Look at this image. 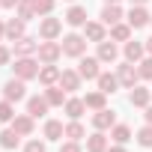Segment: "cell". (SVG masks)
I'll return each mask as SVG.
<instances>
[{
	"instance_id": "6da1fadb",
	"label": "cell",
	"mask_w": 152,
	"mask_h": 152,
	"mask_svg": "<svg viewBox=\"0 0 152 152\" xmlns=\"http://www.w3.org/2000/svg\"><path fill=\"white\" fill-rule=\"evenodd\" d=\"M84 51H87V42H84V36H78V33H69V36L63 39V54H69V57H84Z\"/></svg>"
},
{
	"instance_id": "7a4b0ae2",
	"label": "cell",
	"mask_w": 152,
	"mask_h": 152,
	"mask_svg": "<svg viewBox=\"0 0 152 152\" xmlns=\"http://www.w3.org/2000/svg\"><path fill=\"white\" fill-rule=\"evenodd\" d=\"M15 75H18L21 81L39 78V63H36V60H30V57H21V60H15Z\"/></svg>"
},
{
	"instance_id": "3957f363",
	"label": "cell",
	"mask_w": 152,
	"mask_h": 152,
	"mask_svg": "<svg viewBox=\"0 0 152 152\" xmlns=\"http://www.w3.org/2000/svg\"><path fill=\"white\" fill-rule=\"evenodd\" d=\"M36 54H39L42 63H54V60L63 54V45H57L54 39H45V42H39V51H36Z\"/></svg>"
},
{
	"instance_id": "277c9868",
	"label": "cell",
	"mask_w": 152,
	"mask_h": 152,
	"mask_svg": "<svg viewBox=\"0 0 152 152\" xmlns=\"http://www.w3.org/2000/svg\"><path fill=\"white\" fill-rule=\"evenodd\" d=\"M99 63L102 60H96V57H81V63H78V75L81 78H87V81H96L99 78Z\"/></svg>"
},
{
	"instance_id": "5b68a950",
	"label": "cell",
	"mask_w": 152,
	"mask_h": 152,
	"mask_svg": "<svg viewBox=\"0 0 152 152\" xmlns=\"http://www.w3.org/2000/svg\"><path fill=\"white\" fill-rule=\"evenodd\" d=\"M3 96H6V102H21L24 99V81L18 78H12V81H6V87H3Z\"/></svg>"
},
{
	"instance_id": "8992f818",
	"label": "cell",
	"mask_w": 152,
	"mask_h": 152,
	"mask_svg": "<svg viewBox=\"0 0 152 152\" xmlns=\"http://www.w3.org/2000/svg\"><path fill=\"white\" fill-rule=\"evenodd\" d=\"M60 87H63L66 93H72V90H78V87H81V75H78V72H72V69L60 72Z\"/></svg>"
},
{
	"instance_id": "52a82bcc",
	"label": "cell",
	"mask_w": 152,
	"mask_h": 152,
	"mask_svg": "<svg viewBox=\"0 0 152 152\" xmlns=\"http://www.w3.org/2000/svg\"><path fill=\"white\" fill-rule=\"evenodd\" d=\"M149 21H152V18L146 15V9H143V6H131V12H128V27H134V30H137V27H146Z\"/></svg>"
},
{
	"instance_id": "ba28073f",
	"label": "cell",
	"mask_w": 152,
	"mask_h": 152,
	"mask_svg": "<svg viewBox=\"0 0 152 152\" xmlns=\"http://www.w3.org/2000/svg\"><path fill=\"white\" fill-rule=\"evenodd\" d=\"M39 81H42L45 87L60 84V69H57V66H51V63H45V69H39Z\"/></svg>"
},
{
	"instance_id": "9c48e42d",
	"label": "cell",
	"mask_w": 152,
	"mask_h": 152,
	"mask_svg": "<svg viewBox=\"0 0 152 152\" xmlns=\"http://www.w3.org/2000/svg\"><path fill=\"white\" fill-rule=\"evenodd\" d=\"M27 113H30V116H45V113H48V99H45V96H33V99L27 102Z\"/></svg>"
},
{
	"instance_id": "30bf717a",
	"label": "cell",
	"mask_w": 152,
	"mask_h": 152,
	"mask_svg": "<svg viewBox=\"0 0 152 152\" xmlns=\"http://www.w3.org/2000/svg\"><path fill=\"white\" fill-rule=\"evenodd\" d=\"M116 78H119V84H125V87H134V81L140 78V75H137V69H134L131 63H125V66H119Z\"/></svg>"
},
{
	"instance_id": "8fae6325",
	"label": "cell",
	"mask_w": 152,
	"mask_h": 152,
	"mask_svg": "<svg viewBox=\"0 0 152 152\" xmlns=\"http://www.w3.org/2000/svg\"><path fill=\"white\" fill-rule=\"evenodd\" d=\"M66 24H72V27H84V24H87V9H84V6H72V9L66 12Z\"/></svg>"
},
{
	"instance_id": "7c38bea8",
	"label": "cell",
	"mask_w": 152,
	"mask_h": 152,
	"mask_svg": "<svg viewBox=\"0 0 152 152\" xmlns=\"http://www.w3.org/2000/svg\"><path fill=\"white\" fill-rule=\"evenodd\" d=\"M96 81H99V90H102L104 96H107V93H116V87H119V78H116V75H107V72H102Z\"/></svg>"
},
{
	"instance_id": "4fadbf2b",
	"label": "cell",
	"mask_w": 152,
	"mask_h": 152,
	"mask_svg": "<svg viewBox=\"0 0 152 152\" xmlns=\"http://www.w3.org/2000/svg\"><path fill=\"white\" fill-rule=\"evenodd\" d=\"M60 27H63V24H60L57 18H45L42 27H39V33H42V39H57V36H60Z\"/></svg>"
},
{
	"instance_id": "5bb4252c",
	"label": "cell",
	"mask_w": 152,
	"mask_h": 152,
	"mask_svg": "<svg viewBox=\"0 0 152 152\" xmlns=\"http://www.w3.org/2000/svg\"><path fill=\"white\" fill-rule=\"evenodd\" d=\"M149 99H152V90H146V87H131V104H134V107H146Z\"/></svg>"
},
{
	"instance_id": "9a60e30c",
	"label": "cell",
	"mask_w": 152,
	"mask_h": 152,
	"mask_svg": "<svg viewBox=\"0 0 152 152\" xmlns=\"http://www.w3.org/2000/svg\"><path fill=\"white\" fill-rule=\"evenodd\" d=\"M113 119H116V113H113V110H107V107H102V110H96L93 125H96V128H110V125H113Z\"/></svg>"
},
{
	"instance_id": "2e32d148",
	"label": "cell",
	"mask_w": 152,
	"mask_h": 152,
	"mask_svg": "<svg viewBox=\"0 0 152 152\" xmlns=\"http://www.w3.org/2000/svg\"><path fill=\"white\" fill-rule=\"evenodd\" d=\"M33 51H39V42H33V39H27V36H21V39L15 42V54H18V57H30Z\"/></svg>"
},
{
	"instance_id": "e0dca14e",
	"label": "cell",
	"mask_w": 152,
	"mask_h": 152,
	"mask_svg": "<svg viewBox=\"0 0 152 152\" xmlns=\"http://www.w3.org/2000/svg\"><path fill=\"white\" fill-rule=\"evenodd\" d=\"M116 57H119V51H116L113 42H99V60L102 63H113Z\"/></svg>"
},
{
	"instance_id": "ac0fdd59",
	"label": "cell",
	"mask_w": 152,
	"mask_h": 152,
	"mask_svg": "<svg viewBox=\"0 0 152 152\" xmlns=\"http://www.w3.org/2000/svg\"><path fill=\"white\" fill-rule=\"evenodd\" d=\"M119 18H122V9H119L116 3H107V6H104V12H102V21L113 27V24H119Z\"/></svg>"
},
{
	"instance_id": "d6986e66",
	"label": "cell",
	"mask_w": 152,
	"mask_h": 152,
	"mask_svg": "<svg viewBox=\"0 0 152 152\" xmlns=\"http://www.w3.org/2000/svg\"><path fill=\"white\" fill-rule=\"evenodd\" d=\"M87 152H107V137L99 131V134H90L87 140Z\"/></svg>"
},
{
	"instance_id": "ffe728a7",
	"label": "cell",
	"mask_w": 152,
	"mask_h": 152,
	"mask_svg": "<svg viewBox=\"0 0 152 152\" xmlns=\"http://www.w3.org/2000/svg\"><path fill=\"white\" fill-rule=\"evenodd\" d=\"M84 110H87L84 99H69V102H66V113H69L72 119H81V116H84Z\"/></svg>"
},
{
	"instance_id": "44dd1931",
	"label": "cell",
	"mask_w": 152,
	"mask_h": 152,
	"mask_svg": "<svg viewBox=\"0 0 152 152\" xmlns=\"http://www.w3.org/2000/svg\"><path fill=\"white\" fill-rule=\"evenodd\" d=\"M63 134H66L63 122H57V119H48V122H45V137H48V140H60Z\"/></svg>"
},
{
	"instance_id": "7402d4cb",
	"label": "cell",
	"mask_w": 152,
	"mask_h": 152,
	"mask_svg": "<svg viewBox=\"0 0 152 152\" xmlns=\"http://www.w3.org/2000/svg\"><path fill=\"white\" fill-rule=\"evenodd\" d=\"M6 36H9L12 42H18V39L24 36V21H21V18H12V21L6 24Z\"/></svg>"
},
{
	"instance_id": "603a6c76",
	"label": "cell",
	"mask_w": 152,
	"mask_h": 152,
	"mask_svg": "<svg viewBox=\"0 0 152 152\" xmlns=\"http://www.w3.org/2000/svg\"><path fill=\"white\" fill-rule=\"evenodd\" d=\"M12 128H15L18 134H30V131H33V116H30V113H27V116H15Z\"/></svg>"
},
{
	"instance_id": "cb8c5ba5",
	"label": "cell",
	"mask_w": 152,
	"mask_h": 152,
	"mask_svg": "<svg viewBox=\"0 0 152 152\" xmlns=\"http://www.w3.org/2000/svg\"><path fill=\"white\" fill-rule=\"evenodd\" d=\"M18 18H21V21H30V18H36L33 0H18Z\"/></svg>"
},
{
	"instance_id": "d4e9b609",
	"label": "cell",
	"mask_w": 152,
	"mask_h": 152,
	"mask_svg": "<svg viewBox=\"0 0 152 152\" xmlns=\"http://www.w3.org/2000/svg\"><path fill=\"white\" fill-rule=\"evenodd\" d=\"M18 137H21V134H18L15 128H6L3 134H0V146H6V149H15V146H18Z\"/></svg>"
},
{
	"instance_id": "484cf974",
	"label": "cell",
	"mask_w": 152,
	"mask_h": 152,
	"mask_svg": "<svg viewBox=\"0 0 152 152\" xmlns=\"http://www.w3.org/2000/svg\"><path fill=\"white\" fill-rule=\"evenodd\" d=\"M125 57H128V63H137L143 57V45L140 42H125Z\"/></svg>"
},
{
	"instance_id": "4316f807",
	"label": "cell",
	"mask_w": 152,
	"mask_h": 152,
	"mask_svg": "<svg viewBox=\"0 0 152 152\" xmlns=\"http://www.w3.org/2000/svg\"><path fill=\"white\" fill-rule=\"evenodd\" d=\"M63 93H66L63 87H48V93H45L48 104H63V102H66V96H63Z\"/></svg>"
},
{
	"instance_id": "83f0119b",
	"label": "cell",
	"mask_w": 152,
	"mask_h": 152,
	"mask_svg": "<svg viewBox=\"0 0 152 152\" xmlns=\"http://www.w3.org/2000/svg\"><path fill=\"white\" fill-rule=\"evenodd\" d=\"M84 104L93 107V110H102V107H104V93H102V90H99V93H90V96L84 99Z\"/></svg>"
},
{
	"instance_id": "f1b7e54d",
	"label": "cell",
	"mask_w": 152,
	"mask_h": 152,
	"mask_svg": "<svg viewBox=\"0 0 152 152\" xmlns=\"http://www.w3.org/2000/svg\"><path fill=\"white\" fill-rule=\"evenodd\" d=\"M110 137H113L116 143H128V140H131V128H128V125H113Z\"/></svg>"
},
{
	"instance_id": "f546056e",
	"label": "cell",
	"mask_w": 152,
	"mask_h": 152,
	"mask_svg": "<svg viewBox=\"0 0 152 152\" xmlns=\"http://www.w3.org/2000/svg\"><path fill=\"white\" fill-rule=\"evenodd\" d=\"M84 27H87V39L104 42V27H102V24H84Z\"/></svg>"
},
{
	"instance_id": "4dcf8cb0",
	"label": "cell",
	"mask_w": 152,
	"mask_h": 152,
	"mask_svg": "<svg viewBox=\"0 0 152 152\" xmlns=\"http://www.w3.org/2000/svg\"><path fill=\"white\" fill-rule=\"evenodd\" d=\"M84 134H87V131H84L81 122H69V125H66V137H69V140H81Z\"/></svg>"
},
{
	"instance_id": "1f68e13d",
	"label": "cell",
	"mask_w": 152,
	"mask_h": 152,
	"mask_svg": "<svg viewBox=\"0 0 152 152\" xmlns=\"http://www.w3.org/2000/svg\"><path fill=\"white\" fill-rule=\"evenodd\" d=\"M137 143H140V146H152V125H149V122L137 131Z\"/></svg>"
},
{
	"instance_id": "d6a6232c",
	"label": "cell",
	"mask_w": 152,
	"mask_h": 152,
	"mask_svg": "<svg viewBox=\"0 0 152 152\" xmlns=\"http://www.w3.org/2000/svg\"><path fill=\"white\" fill-rule=\"evenodd\" d=\"M110 36H113L116 42H125V39L131 36V30H128L125 24H113V30H110Z\"/></svg>"
},
{
	"instance_id": "836d02e7",
	"label": "cell",
	"mask_w": 152,
	"mask_h": 152,
	"mask_svg": "<svg viewBox=\"0 0 152 152\" xmlns=\"http://www.w3.org/2000/svg\"><path fill=\"white\" fill-rule=\"evenodd\" d=\"M33 9H36V15H48L54 9V0H33Z\"/></svg>"
},
{
	"instance_id": "e575fe53",
	"label": "cell",
	"mask_w": 152,
	"mask_h": 152,
	"mask_svg": "<svg viewBox=\"0 0 152 152\" xmlns=\"http://www.w3.org/2000/svg\"><path fill=\"white\" fill-rule=\"evenodd\" d=\"M15 113H12V102H0V122H9Z\"/></svg>"
},
{
	"instance_id": "d590c367",
	"label": "cell",
	"mask_w": 152,
	"mask_h": 152,
	"mask_svg": "<svg viewBox=\"0 0 152 152\" xmlns=\"http://www.w3.org/2000/svg\"><path fill=\"white\" fill-rule=\"evenodd\" d=\"M137 75H140V78H146V81H152V57L140 63V69H137Z\"/></svg>"
},
{
	"instance_id": "8d00e7d4",
	"label": "cell",
	"mask_w": 152,
	"mask_h": 152,
	"mask_svg": "<svg viewBox=\"0 0 152 152\" xmlns=\"http://www.w3.org/2000/svg\"><path fill=\"white\" fill-rule=\"evenodd\" d=\"M24 152H45V143H39V140H30V143L24 146Z\"/></svg>"
},
{
	"instance_id": "74e56055",
	"label": "cell",
	"mask_w": 152,
	"mask_h": 152,
	"mask_svg": "<svg viewBox=\"0 0 152 152\" xmlns=\"http://www.w3.org/2000/svg\"><path fill=\"white\" fill-rule=\"evenodd\" d=\"M60 152H81V146H78V140H69L60 146Z\"/></svg>"
},
{
	"instance_id": "f35d334b",
	"label": "cell",
	"mask_w": 152,
	"mask_h": 152,
	"mask_svg": "<svg viewBox=\"0 0 152 152\" xmlns=\"http://www.w3.org/2000/svg\"><path fill=\"white\" fill-rule=\"evenodd\" d=\"M6 63H9V51L0 45V66H6Z\"/></svg>"
},
{
	"instance_id": "ab89813d",
	"label": "cell",
	"mask_w": 152,
	"mask_h": 152,
	"mask_svg": "<svg viewBox=\"0 0 152 152\" xmlns=\"http://www.w3.org/2000/svg\"><path fill=\"white\" fill-rule=\"evenodd\" d=\"M0 6H6V9H12V6H18V0H0Z\"/></svg>"
},
{
	"instance_id": "60d3db41",
	"label": "cell",
	"mask_w": 152,
	"mask_h": 152,
	"mask_svg": "<svg viewBox=\"0 0 152 152\" xmlns=\"http://www.w3.org/2000/svg\"><path fill=\"white\" fill-rule=\"evenodd\" d=\"M146 122L152 125V104H146Z\"/></svg>"
},
{
	"instance_id": "b9f144b4",
	"label": "cell",
	"mask_w": 152,
	"mask_h": 152,
	"mask_svg": "<svg viewBox=\"0 0 152 152\" xmlns=\"http://www.w3.org/2000/svg\"><path fill=\"white\" fill-rule=\"evenodd\" d=\"M107 152H125V149H122V143H119V146H110Z\"/></svg>"
},
{
	"instance_id": "7bdbcfd3",
	"label": "cell",
	"mask_w": 152,
	"mask_h": 152,
	"mask_svg": "<svg viewBox=\"0 0 152 152\" xmlns=\"http://www.w3.org/2000/svg\"><path fill=\"white\" fill-rule=\"evenodd\" d=\"M146 3V0H131V6H143Z\"/></svg>"
},
{
	"instance_id": "ee69618b",
	"label": "cell",
	"mask_w": 152,
	"mask_h": 152,
	"mask_svg": "<svg viewBox=\"0 0 152 152\" xmlns=\"http://www.w3.org/2000/svg\"><path fill=\"white\" fill-rule=\"evenodd\" d=\"M146 51H149V54H152V39H146Z\"/></svg>"
},
{
	"instance_id": "f6af8a7d",
	"label": "cell",
	"mask_w": 152,
	"mask_h": 152,
	"mask_svg": "<svg viewBox=\"0 0 152 152\" xmlns=\"http://www.w3.org/2000/svg\"><path fill=\"white\" fill-rule=\"evenodd\" d=\"M3 36H6V27H3V24H0V39H3Z\"/></svg>"
},
{
	"instance_id": "bcb514c9",
	"label": "cell",
	"mask_w": 152,
	"mask_h": 152,
	"mask_svg": "<svg viewBox=\"0 0 152 152\" xmlns=\"http://www.w3.org/2000/svg\"><path fill=\"white\" fill-rule=\"evenodd\" d=\"M107 3H119V0H107Z\"/></svg>"
}]
</instances>
